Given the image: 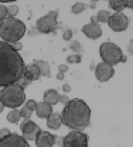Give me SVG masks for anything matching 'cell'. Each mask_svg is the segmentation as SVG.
<instances>
[{"label":"cell","mask_w":133,"mask_h":147,"mask_svg":"<svg viewBox=\"0 0 133 147\" xmlns=\"http://www.w3.org/2000/svg\"><path fill=\"white\" fill-rule=\"evenodd\" d=\"M24 61L12 45L0 41V86H10L23 77Z\"/></svg>","instance_id":"obj_1"},{"label":"cell","mask_w":133,"mask_h":147,"mask_svg":"<svg viewBox=\"0 0 133 147\" xmlns=\"http://www.w3.org/2000/svg\"><path fill=\"white\" fill-rule=\"evenodd\" d=\"M91 122V109L83 99H69L61 114V123L75 131L84 130Z\"/></svg>","instance_id":"obj_2"},{"label":"cell","mask_w":133,"mask_h":147,"mask_svg":"<svg viewBox=\"0 0 133 147\" xmlns=\"http://www.w3.org/2000/svg\"><path fill=\"white\" fill-rule=\"evenodd\" d=\"M25 33V25L23 21L17 20L16 17H5L0 23V37L7 44L19 42Z\"/></svg>","instance_id":"obj_3"},{"label":"cell","mask_w":133,"mask_h":147,"mask_svg":"<svg viewBox=\"0 0 133 147\" xmlns=\"http://www.w3.org/2000/svg\"><path fill=\"white\" fill-rule=\"evenodd\" d=\"M0 99L3 102L4 106L8 107H15L23 105L24 99H25V94H24V89H21L19 85L14 84V85L5 86L0 92Z\"/></svg>","instance_id":"obj_4"},{"label":"cell","mask_w":133,"mask_h":147,"mask_svg":"<svg viewBox=\"0 0 133 147\" xmlns=\"http://www.w3.org/2000/svg\"><path fill=\"white\" fill-rule=\"evenodd\" d=\"M100 56H101L102 61L113 66L119 64V62H121L124 53L120 49V47H117L116 44H113V42H102L100 45Z\"/></svg>","instance_id":"obj_5"},{"label":"cell","mask_w":133,"mask_h":147,"mask_svg":"<svg viewBox=\"0 0 133 147\" xmlns=\"http://www.w3.org/2000/svg\"><path fill=\"white\" fill-rule=\"evenodd\" d=\"M57 11H52L49 13H47L45 16L40 17L36 23V28L38 31L41 33H51L56 29L57 27Z\"/></svg>","instance_id":"obj_6"},{"label":"cell","mask_w":133,"mask_h":147,"mask_svg":"<svg viewBox=\"0 0 133 147\" xmlns=\"http://www.w3.org/2000/svg\"><path fill=\"white\" fill-rule=\"evenodd\" d=\"M64 147H88V135L81 131H72L63 139Z\"/></svg>","instance_id":"obj_7"},{"label":"cell","mask_w":133,"mask_h":147,"mask_svg":"<svg viewBox=\"0 0 133 147\" xmlns=\"http://www.w3.org/2000/svg\"><path fill=\"white\" fill-rule=\"evenodd\" d=\"M108 24H109V27H110L112 31L123 32L128 28L129 20H128V17H126L123 12H116V13L110 15L109 20H108Z\"/></svg>","instance_id":"obj_8"},{"label":"cell","mask_w":133,"mask_h":147,"mask_svg":"<svg viewBox=\"0 0 133 147\" xmlns=\"http://www.w3.org/2000/svg\"><path fill=\"white\" fill-rule=\"evenodd\" d=\"M0 147H29V144L21 135L11 133L10 135L0 139Z\"/></svg>","instance_id":"obj_9"},{"label":"cell","mask_w":133,"mask_h":147,"mask_svg":"<svg viewBox=\"0 0 133 147\" xmlns=\"http://www.w3.org/2000/svg\"><path fill=\"white\" fill-rule=\"evenodd\" d=\"M20 129H21V131H23V138L25 140H35L36 137H38V134L40 133L39 126L33 122V121L29 119V118L21 123Z\"/></svg>","instance_id":"obj_10"},{"label":"cell","mask_w":133,"mask_h":147,"mask_svg":"<svg viewBox=\"0 0 133 147\" xmlns=\"http://www.w3.org/2000/svg\"><path fill=\"white\" fill-rule=\"evenodd\" d=\"M95 74H96V78L99 80L100 82H105L113 77L115 69H113L112 65L106 64V62H100V64H97V66H96Z\"/></svg>","instance_id":"obj_11"},{"label":"cell","mask_w":133,"mask_h":147,"mask_svg":"<svg viewBox=\"0 0 133 147\" xmlns=\"http://www.w3.org/2000/svg\"><path fill=\"white\" fill-rule=\"evenodd\" d=\"M38 147H52L56 142V137L48 131H40L35 139Z\"/></svg>","instance_id":"obj_12"},{"label":"cell","mask_w":133,"mask_h":147,"mask_svg":"<svg viewBox=\"0 0 133 147\" xmlns=\"http://www.w3.org/2000/svg\"><path fill=\"white\" fill-rule=\"evenodd\" d=\"M83 33L85 34L88 38L96 40V38H99L100 36H101L102 31H101V28H100L99 24H92V23H89V24L83 27Z\"/></svg>","instance_id":"obj_13"},{"label":"cell","mask_w":133,"mask_h":147,"mask_svg":"<svg viewBox=\"0 0 133 147\" xmlns=\"http://www.w3.org/2000/svg\"><path fill=\"white\" fill-rule=\"evenodd\" d=\"M36 114L39 118H48L53 111H52V106L45 102H39L36 103V109H35Z\"/></svg>","instance_id":"obj_14"},{"label":"cell","mask_w":133,"mask_h":147,"mask_svg":"<svg viewBox=\"0 0 133 147\" xmlns=\"http://www.w3.org/2000/svg\"><path fill=\"white\" fill-rule=\"evenodd\" d=\"M23 76L25 77L27 80L29 81H36V80L40 78V73H39V69L38 66L35 65H28V66H24V72Z\"/></svg>","instance_id":"obj_15"},{"label":"cell","mask_w":133,"mask_h":147,"mask_svg":"<svg viewBox=\"0 0 133 147\" xmlns=\"http://www.w3.org/2000/svg\"><path fill=\"white\" fill-rule=\"evenodd\" d=\"M47 126L49 129L57 130L61 126V114L60 113H52L51 115L47 118Z\"/></svg>","instance_id":"obj_16"},{"label":"cell","mask_w":133,"mask_h":147,"mask_svg":"<svg viewBox=\"0 0 133 147\" xmlns=\"http://www.w3.org/2000/svg\"><path fill=\"white\" fill-rule=\"evenodd\" d=\"M59 97H60V94L55 89H49L44 93V102L48 103V105H51V106L52 105H56L59 102Z\"/></svg>","instance_id":"obj_17"},{"label":"cell","mask_w":133,"mask_h":147,"mask_svg":"<svg viewBox=\"0 0 133 147\" xmlns=\"http://www.w3.org/2000/svg\"><path fill=\"white\" fill-rule=\"evenodd\" d=\"M35 65L38 66L39 73H40V77L44 76V77H51V68H49V64L44 60H38Z\"/></svg>","instance_id":"obj_18"},{"label":"cell","mask_w":133,"mask_h":147,"mask_svg":"<svg viewBox=\"0 0 133 147\" xmlns=\"http://www.w3.org/2000/svg\"><path fill=\"white\" fill-rule=\"evenodd\" d=\"M20 118H21V115H20V111H19V110H12L7 115V121L11 123H17Z\"/></svg>","instance_id":"obj_19"},{"label":"cell","mask_w":133,"mask_h":147,"mask_svg":"<svg viewBox=\"0 0 133 147\" xmlns=\"http://www.w3.org/2000/svg\"><path fill=\"white\" fill-rule=\"evenodd\" d=\"M96 17H97V21H99V23H108V20H109V17H110V13L108 11H100L99 13L96 15Z\"/></svg>","instance_id":"obj_20"},{"label":"cell","mask_w":133,"mask_h":147,"mask_svg":"<svg viewBox=\"0 0 133 147\" xmlns=\"http://www.w3.org/2000/svg\"><path fill=\"white\" fill-rule=\"evenodd\" d=\"M109 7L112 9H115L116 12H121L124 9L123 0H112V1H109Z\"/></svg>","instance_id":"obj_21"},{"label":"cell","mask_w":133,"mask_h":147,"mask_svg":"<svg viewBox=\"0 0 133 147\" xmlns=\"http://www.w3.org/2000/svg\"><path fill=\"white\" fill-rule=\"evenodd\" d=\"M84 9H85V4L84 3H76V4L72 5L71 12L72 13H75V15H78V13H81Z\"/></svg>","instance_id":"obj_22"},{"label":"cell","mask_w":133,"mask_h":147,"mask_svg":"<svg viewBox=\"0 0 133 147\" xmlns=\"http://www.w3.org/2000/svg\"><path fill=\"white\" fill-rule=\"evenodd\" d=\"M67 62H69V64H78V62H81V55L68 56L67 57Z\"/></svg>","instance_id":"obj_23"},{"label":"cell","mask_w":133,"mask_h":147,"mask_svg":"<svg viewBox=\"0 0 133 147\" xmlns=\"http://www.w3.org/2000/svg\"><path fill=\"white\" fill-rule=\"evenodd\" d=\"M71 48H72V51L73 52H77V55H81L83 47H81V44H80V41H72Z\"/></svg>","instance_id":"obj_24"},{"label":"cell","mask_w":133,"mask_h":147,"mask_svg":"<svg viewBox=\"0 0 133 147\" xmlns=\"http://www.w3.org/2000/svg\"><path fill=\"white\" fill-rule=\"evenodd\" d=\"M16 85H19L21 89H25L27 86L31 85V81H29V80H27V78H25V77L23 76V77H20V78H19V81L16 82Z\"/></svg>","instance_id":"obj_25"},{"label":"cell","mask_w":133,"mask_h":147,"mask_svg":"<svg viewBox=\"0 0 133 147\" xmlns=\"http://www.w3.org/2000/svg\"><path fill=\"white\" fill-rule=\"evenodd\" d=\"M17 13H19V7H16V5H10V7L7 8V16L8 17H15Z\"/></svg>","instance_id":"obj_26"},{"label":"cell","mask_w":133,"mask_h":147,"mask_svg":"<svg viewBox=\"0 0 133 147\" xmlns=\"http://www.w3.org/2000/svg\"><path fill=\"white\" fill-rule=\"evenodd\" d=\"M31 114H32V110H29L27 106H23V107L20 109V115L24 117L25 119H28V118L31 117Z\"/></svg>","instance_id":"obj_27"},{"label":"cell","mask_w":133,"mask_h":147,"mask_svg":"<svg viewBox=\"0 0 133 147\" xmlns=\"http://www.w3.org/2000/svg\"><path fill=\"white\" fill-rule=\"evenodd\" d=\"M5 17H7V8L4 7V5H0V23H1Z\"/></svg>","instance_id":"obj_28"},{"label":"cell","mask_w":133,"mask_h":147,"mask_svg":"<svg viewBox=\"0 0 133 147\" xmlns=\"http://www.w3.org/2000/svg\"><path fill=\"white\" fill-rule=\"evenodd\" d=\"M36 103H38L36 101H33V99H29V101L25 103V106H27L29 110H32V111H33V110L36 109Z\"/></svg>","instance_id":"obj_29"},{"label":"cell","mask_w":133,"mask_h":147,"mask_svg":"<svg viewBox=\"0 0 133 147\" xmlns=\"http://www.w3.org/2000/svg\"><path fill=\"white\" fill-rule=\"evenodd\" d=\"M72 36H73V32L72 31H65L64 33H63V38H64L65 41H69V40H72Z\"/></svg>","instance_id":"obj_30"},{"label":"cell","mask_w":133,"mask_h":147,"mask_svg":"<svg viewBox=\"0 0 133 147\" xmlns=\"http://www.w3.org/2000/svg\"><path fill=\"white\" fill-rule=\"evenodd\" d=\"M10 134H11V131L8 130V129H1V130H0V139L4 137H7V135H10Z\"/></svg>","instance_id":"obj_31"},{"label":"cell","mask_w":133,"mask_h":147,"mask_svg":"<svg viewBox=\"0 0 133 147\" xmlns=\"http://www.w3.org/2000/svg\"><path fill=\"white\" fill-rule=\"evenodd\" d=\"M59 101H60L61 103H64V105H65V103H67V102L69 101V99H68V96H67V94H61V96L59 97Z\"/></svg>","instance_id":"obj_32"},{"label":"cell","mask_w":133,"mask_h":147,"mask_svg":"<svg viewBox=\"0 0 133 147\" xmlns=\"http://www.w3.org/2000/svg\"><path fill=\"white\" fill-rule=\"evenodd\" d=\"M11 45H12V48H14L16 52H19L21 48H23V45H21V42H15V44H11Z\"/></svg>","instance_id":"obj_33"},{"label":"cell","mask_w":133,"mask_h":147,"mask_svg":"<svg viewBox=\"0 0 133 147\" xmlns=\"http://www.w3.org/2000/svg\"><path fill=\"white\" fill-rule=\"evenodd\" d=\"M68 70V65H59V72L60 73H65Z\"/></svg>","instance_id":"obj_34"},{"label":"cell","mask_w":133,"mask_h":147,"mask_svg":"<svg viewBox=\"0 0 133 147\" xmlns=\"http://www.w3.org/2000/svg\"><path fill=\"white\" fill-rule=\"evenodd\" d=\"M123 4H124V8H125V7L132 8V7H133V3L130 1V0H128V1H123Z\"/></svg>","instance_id":"obj_35"},{"label":"cell","mask_w":133,"mask_h":147,"mask_svg":"<svg viewBox=\"0 0 133 147\" xmlns=\"http://www.w3.org/2000/svg\"><path fill=\"white\" fill-rule=\"evenodd\" d=\"M63 90H64L65 93H69V92H71V86L65 84V85H63Z\"/></svg>","instance_id":"obj_36"},{"label":"cell","mask_w":133,"mask_h":147,"mask_svg":"<svg viewBox=\"0 0 133 147\" xmlns=\"http://www.w3.org/2000/svg\"><path fill=\"white\" fill-rule=\"evenodd\" d=\"M91 23H92V24H99V21H97V17H96V16H92V17H91Z\"/></svg>","instance_id":"obj_37"},{"label":"cell","mask_w":133,"mask_h":147,"mask_svg":"<svg viewBox=\"0 0 133 147\" xmlns=\"http://www.w3.org/2000/svg\"><path fill=\"white\" fill-rule=\"evenodd\" d=\"M57 80H60V81H61V80H64V73H59V74H57Z\"/></svg>","instance_id":"obj_38"},{"label":"cell","mask_w":133,"mask_h":147,"mask_svg":"<svg viewBox=\"0 0 133 147\" xmlns=\"http://www.w3.org/2000/svg\"><path fill=\"white\" fill-rule=\"evenodd\" d=\"M3 109H4V105H3V102H1V99H0V113L3 111Z\"/></svg>","instance_id":"obj_39"},{"label":"cell","mask_w":133,"mask_h":147,"mask_svg":"<svg viewBox=\"0 0 133 147\" xmlns=\"http://www.w3.org/2000/svg\"><path fill=\"white\" fill-rule=\"evenodd\" d=\"M89 5H91L92 8H95L96 7V1H91V3H89Z\"/></svg>","instance_id":"obj_40"}]
</instances>
